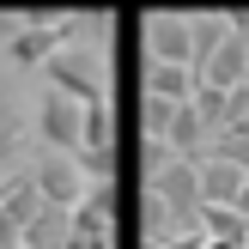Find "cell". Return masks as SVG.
I'll return each mask as SVG.
<instances>
[{
	"label": "cell",
	"instance_id": "cell-1",
	"mask_svg": "<svg viewBox=\"0 0 249 249\" xmlns=\"http://www.w3.org/2000/svg\"><path fill=\"white\" fill-rule=\"evenodd\" d=\"M85 24L79 18H55V12H24V24L6 36V49L0 55L12 61V67H43L55 49H73V36H79Z\"/></svg>",
	"mask_w": 249,
	"mask_h": 249
},
{
	"label": "cell",
	"instance_id": "cell-2",
	"mask_svg": "<svg viewBox=\"0 0 249 249\" xmlns=\"http://www.w3.org/2000/svg\"><path fill=\"white\" fill-rule=\"evenodd\" d=\"M43 73H49V91L73 97L79 109L109 104V91H104V67H97V55H91V49H55V55L43 61Z\"/></svg>",
	"mask_w": 249,
	"mask_h": 249
},
{
	"label": "cell",
	"instance_id": "cell-3",
	"mask_svg": "<svg viewBox=\"0 0 249 249\" xmlns=\"http://www.w3.org/2000/svg\"><path fill=\"white\" fill-rule=\"evenodd\" d=\"M195 85H207V91H237L249 79V12H231V36L213 49L207 61H195Z\"/></svg>",
	"mask_w": 249,
	"mask_h": 249
},
{
	"label": "cell",
	"instance_id": "cell-4",
	"mask_svg": "<svg viewBox=\"0 0 249 249\" xmlns=\"http://www.w3.org/2000/svg\"><path fill=\"white\" fill-rule=\"evenodd\" d=\"M146 189L158 195V207L170 213V231H195V213H201V189H195V164H182V158H170L164 170H158Z\"/></svg>",
	"mask_w": 249,
	"mask_h": 249
},
{
	"label": "cell",
	"instance_id": "cell-5",
	"mask_svg": "<svg viewBox=\"0 0 249 249\" xmlns=\"http://www.w3.org/2000/svg\"><path fill=\"white\" fill-rule=\"evenodd\" d=\"M79 122H85V109L73 104V97H61V91H43L36 97V134L49 140V152H79Z\"/></svg>",
	"mask_w": 249,
	"mask_h": 249
},
{
	"label": "cell",
	"instance_id": "cell-6",
	"mask_svg": "<svg viewBox=\"0 0 249 249\" xmlns=\"http://www.w3.org/2000/svg\"><path fill=\"white\" fill-rule=\"evenodd\" d=\"M31 189H36V201H43V207H67V213L85 201V182H79V170H73L61 152H43V158L31 164Z\"/></svg>",
	"mask_w": 249,
	"mask_h": 249
},
{
	"label": "cell",
	"instance_id": "cell-7",
	"mask_svg": "<svg viewBox=\"0 0 249 249\" xmlns=\"http://www.w3.org/2000/svg\"><path fill=\"white\" fill-rule=\"evenodd\" d=\"M146 36V61H170V67H195V49H189V18L182 12H152L140 24Z\"/></svg>",
	"mask_w": 249,
	"mask_h": 249
},
{
	"label": "cell",
	"instance_id": "cell-8",
	"mask_svg": "<svg viewBox=\"0 0 249 249\" xmlns=\"http://www.w3.org/2000/svg\"><path fill=\"white\" fill-rule=\"evenodd\" d=\"M243 182H249V170L225 164V158H201V164H195V189H201V207H237Z\"/></svg>",
	"mask_w": 249,
	"mask_h": 249
},
{
	"label": "cell",
	"instance_id": "cell-9",
	"mask_svg": "<svg viewBox=\"0 0 249 249\" xmlns=\"http://www.w3.org/2000/svg\"><path fill=\"white\" fill-rule=\"evenodd\" d=\"M18 243L24 249H67L73 243V213H67V207H36L31 225L18 231Z\"/></svg>",
	"mask_w": 249,
	"mask_h": 249
},
{
	"label": "cell",
	"instance_id": "cell-10",
	"mask_svg": "<svg viewBox=\"0 0 249 249\" xmlns=\"http://www.w3.org/2000/svg\"><path fill=\"white\" fill-rule=\"evenodd\" d=\"M195 231H201L213 249H243L249 243V219L231 213V207H201V213H195Z\"/></svg>",
	"mask_w": 249,
	"mask_h": 249
},
{
	"label": "cell",
	"instance_id": "cell-11",
	"mask_svg": "<svg viewBox=\"0 0 249 249\" xmlns=\"http://www.w3.org/2000/svg\"><path fill=\"white\" fill-rule=\"evenodd\" d=\"M24 152V122H18V91H12V79L0 73V177H12V164H18Z\"/></svg>",
	"mask_w": 249,
	"mask_h": 249
},
{
	"label": "cell",
	"instance_id": "cell-12",
	"mask_svg": "<svg viewBox=\"0 0 249 249\" xmlns=\"http://www.w3.org/2000/svg\"><path fill=\"white\" fill-rule=\"evenodd\" d=\"M140 85H146V97H158V104H170V109L195 97V73L189 67H170V61H146V79Z\"/></svg>",
	"mask_w": 249,
	"mask_h": 249
},
{
	"label": "cell",
	"instance_id": "cell-13",
	"mask_svg": "<svg viewBox=\"0 0 249 249\" xmlns=\"http://www.w3.org/2000/svg\"><path fill=\"white\" fill-rule=\"evenodd\" d=\"M79 152H116V109H109V104H91V109H85Z\"/></svg>",
	"mask_w": 249,
	"mask_h": 249
},
{
	"label": "cell",
	"instance_id": "cell-14",
	"mask_svg": "<svg viewBox=\"0 0 249 249\" xmlns=\"http://www.w3.org/2000/svg\"><path fill=\"white\" fill-rule=\"evenodd\" d=\"M225 36H231V12H195V18H189V49H195V61H207Z\"/></svg>",
	"mask_w": 249,
	"mask_h": 249
},
{
	"label": "cell",
	"instance_id": "cell-15",
	"mask_svg": "<svg viewBox=\"0 0 249 249\" xmlns=\"http://www.w3.org/2000/svg\"><path fill=\"white\" fill-rule=\"evenodd\" d=\"M164 122H170V104H158V97H146V116H140L146 140H164Z\"/></svg>",
	"mask_w": 249,
	"mask_h": 249
},
{
	"label": "cell",
	"instance_id": "cell-16",
	"mask_svg": "<svg viewBox=\"0 0 249 249\" xmlns=\"http://www.w3.org/2000/svg\"><path fill=\"white\" fill-rule=\"evenodd\" d=\"M164 164H170V146H164V140H146V182H152Z\"/></svg>",
	"mask_w": 249,
	"mask_h": 249
}]
</instances>
